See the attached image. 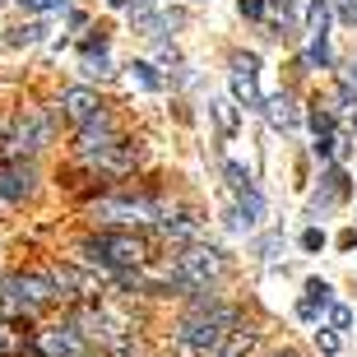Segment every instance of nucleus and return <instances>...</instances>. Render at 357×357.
Segmentation results:
<instances>
[{"label":"nucleus","instance_id":"f257e3e1","mask_svg":"<svg viewBox=\"0 0 357 357\" xmlns=\"http://www.w3.org/2000/svg\"><path fill=\"white\" fill-rule=\"evenodd\" d=\"M232 330H237V311L209 302V306H199L195 316H185L181 325H176V344L190 348V353H218Z\"/></svg>","mask_w":357,"mask_h":357},{"label":"nucleus","instance_id":"f03ea898","mask_svg":"<svg viewBox=\"0 0 357 357\" xmlns=\"http://www.w3.org/2000/svg\"><path fill=\"white\" fill-rule=\"evenodd\" d=\"M84 255H89V265H102V269H135V265H144L149 246L135 237V232L107 227V232L84 241Z\"/></svg>","mask_w":357,"mask_h":357},{"label":"nucleus","instance_id":"7ed1b4c3","mask_svg":"<svg viewBox=\"0 0 357 357\" xmlns=\"http://www.w3.org/2000/svg\"><path fill=\"white\" fill-rule=\"evenodd\" d=\"M218 274H223V251H213V246H185L172 265L176 288H195V292Z\"/></svg>","mask_w":357,"mask_h":357},{"label":"nucleus","instance_id":"20e7f679","mask_svg":"<svg viewBox=\"0 0 357 357\" xmlns=\"http://www.w3.org/2000/svg\"><path fill=\"white\" fill-rule=\"evenodd\" d=\"M56 297V283L47 274H10L5 278V302L14 306V311H38V306H47Z\"/></svg>","mask_w":357,"mask_h":357},{"label":"nucleus","instance_id":"39448f33","mask_svg":"<svg viewBox=\"0 0 357 357\" xmlns=\"http://www.w3.org/2000/svg\"><path fill=\"white\" fill-rule=\"evenodd\" d=\"M52 130H56V112H33V116H19L10 135V149L14 153H38V149L52 144Z\"/></svg>","mask_w":357,"mask_h":357},{"label":"nucleus","instance_id":"423d86ee","mask_svg":"<svg viewBox=\"0 0 357 357\" xmlns=\"http://www.w3.org/2000/svg\"><path fill=\"white\" fill-rule=\"evenodd\" d=\"M232 98L241 107H251L260 112L265 98H260V66H255V56H232Z\"/></svg>","mask_w":357,"mask_h":357},{"label":"nucleus","instance_id":"0eeeda50","mask_svg":"<svg viewBox=\"0 0 357 357\" xmlns=\"http://www.w3.org/2000/svg\"><path fill=\"white\" fill-rule=\"evenodd\" d=\"M112 144H116V130H112V121H107L102 112H98L93 121H84V130H79V158L98 162Z\"/></svg>","mask_w":357,"mask_h":357},{"label":"nucleus","instance_id":"6e6552de","mask_svg":"<svg viewBox=\"0 0 357 357\" xmlns=\"http://www.w3.org/2000/svg\"><path fill=\"white\" fill-rule=\"evenodd\" d=\"M84 330L79 325H56L42 334V357H84Z\"/></svg>","mask_w":357,"mask_h":357},{"label":"nucleus","instance_id":"1a4fd4ad","mask_svg":"<svg viewBox=\"0 0 357 357\" xmlns=\"http://www.w3.org/2000/svg\"><path fill=\"white\" fill-rule=\"evenodd\" d=\"M98 213L102 218H158V204L144 195H121V199H102Z\"/></svg>","mask_w":357,"mask_h":357},{"label":"nucleus","instance_id":"9d476101","mask_svg":"<svg viewBox=\"0 0 357 357\" xmlns=\"http://www.w3.org/2000/svg\"><path fill=\"white\" fill-rule=\"evenodd\" d=\"M28 190H33V167H28V162H0V199H24Z\"/></svg>","mask_w":357,"mask_h":357},{"label":"nucleus","instance_id":"9b49d317","mask_svg":"<svg viewBox=\"0 0 357 357\" xmlns=\"http://www.w3.org/2000/svg\"><path fill=\"white\" fill-rule=\"evenodd\" d=\"M260 112H265V121L269 126H274V130H297V102H292L288 93H274V98H265V107H260Z\"/></svg>","mask_w":357,"mask_h":357},{"label":"nucleus","instance_id":"f8f14e48","mask_svg":"<svg viewBox=\"0 0 357 357\" xmlns=\"http://www.w3.org/2000/svg\"><path fill=\"white\" fill-rule=\"evenodd\" d=\"M330 283H325V278H311V283H306V297L302 302H297V316L306 320V325H311V320H320V311H330Z\"/></svg>","mask_w":357,"mask_h":357},{"label":"nucleus","instance_id":"ddd939ff","mask_svg":"<svg viewBox=\"0 0 357 357\" xmlns=\"http://www.w3.org/2000/svg\"><path fill=\"white\" fill-rule=\"evenodd\" d=\"M61 107H66V116H75L84 126V121L98 116V107H102V102H98L89 89H66V93H61Z\"/></svg>","mask_w":357,"mask_h":357},{"label":"nucleus","instance_id":"4468645a","mask_svg":"<svg viewBox=\"0 0 357 357\" xmlns=\"http://www.w3.org/2000/svg\"><path fill=\"white\" fill-rule=\"evenodd\" d=\"M339 195H344V172H325V185H320L316 195H311V204H306V213L316 218V213L334 209V204H339Z\"/></svg>","mask_w":357,"mask_h":357},{"label":"nucleus","instance_id":"2eb2a0df","mask_svg":"<svg viewBox=\"0 0 357 357\" xmlns=\"http://www.w3.org/2000/svg\"><path fill=\"white\" fill-rule=\"evenodd\" d=\"M265 218V199H260V190H246V195H237V213H232V227H255Z\"/></svg>","mask_w":357,"mask_h":357},{"label":"nucleus","instance_id":"dca6fc26","mask_svg":"<svg viewBox=\"0 0 357 357\" xmlns=\"http://www.w3.org/2000/svg\"><path fill=\"white\" fill-rule=\"evenodd\" d=\"M255 348H260V334H255V330H232L213 357H251Z\"/></svg>","mask_w":357,"mask_h":357},{"label":"nucleus","instance_id":"f3484780","mask_svg":"<svg viewBox=\"0 0 357 357\" xmlns=\"http://www.w3.org/2000/svg\"><path fill=\"white\" fill-rule=\"evenodd\" d=\"M98 162H102V167H112V172H130L135 162H139V149H135V144H126V139H116V144L107 149V153H102Z\"/></svg>","mask_w":357,"mask_h":357},{"label":"nucleus","instance_id":"a211bd4d","mask_svg":"<svg viewBox=\"0 0 357 357\" xmlns=\"http://www.w3.org/2000/svg\"><path fill=\"white\" fill-rule=\"evenodd\" d=\"M306 38H330V0H311L306 5Z\"/></svg>","mask_w":357,"mask_h":357},{"label":"nucleus","instance_id":"6ab92c4d","mask_svg":"<svg viewBox=\"0 0 357 357\" xmlns=\"http://www.w3.org/2000/svg\"><path fill=\"white\" fill-rule=\"evenodd\" d=\"M158 232L167 241H190L199 232V223H195V218H158Z\"/></svg>","mask_w":357,"mask_h":357},{"label":"nucleus","instance_id":"aec40b11","mask_svg":"<svg viewBox=\"0 0 357 357\" xmlns=\"http://www.w3.org/2000/svg\"><path fill=\"white\" fill-rule=\"evenodd\" d=\"M52 33L47 24H19V28H10V47H33V42H42Z\"/></svg>","mask_w":357,"mask_h":357},{"label":"nucleus","instance_id":"412c9836","mask_svg":"<svg viewBox=\"0 0 357 357\" xmlns=\"http://www.w3.org/2000/svg\"><path fill=\"white\" fill-rule=\"evenodd\" d=\"M209 107H213L218 130H223V135H237V102H227V98H223V102H209Z\"/></svg>","mask_w":357,"mask_h":357},{"label":"nucleus","instance_id":"4be33fe9","mask_svg":"<svg viewBox=\"0 0 357 357\" xmlns=\"http://www.w3.org/2000/svg\"><path fill=\"white\" fill-rule=\"evenodd\" d=\"M130 75H135V84H139V89H149V93H158V89H162L158 70L149 66V61H135V66H130Z\"/></svg>","mask_w":357,"mask_h":357},{"label":"nucleus","instance_id":"5701e85b","mask_svg":"<svg viewBox=\"0 0 357 357\" xmlns=\"http://www.w3.org/2000/svg\"><path fill=\"white\" fill-rule=\"evenodd\" d=\"M223 172H227V185H232V190H237V195H246V190H255V185H251V172H246V167H241V162H227Z\"/></svg>","mask_w":357,"mask_h":357},{"label":"nucleus","instance_id":"b1692460","mask_svg":"<svg viewBox=\"0 0 357 357\" xmlns=\"http://www.w3.org/2000/svg\"><path fill=\"white\" fill-rule=\"evenodd\" d=\"M265 10L274 14V28H278V38H283V28L292 24V0H265Z\"/></svg>","mask_w":357,"mask_h":357},{"label":"nucleus","instance_id":"393cba45","mask_svg":"<svg viewBox=\"0 0 357 357\" xmlns=\"http://www.w3.org/2000/svg\"><path fill=\"white\" fill-rule=\"evenodd\" d=\"M84 75H89V79H107V75H112V61H107V52L84 56Z\"/></svg>","mask_w":357,"mask_h":357},{"label":"nucleus","instance_id":"a878e982","mask_svg":"<svg viewBox=\"0 0 357 357\" xmlns=\"http://www.w3.org/2000/svg\"><path fill=\"white\" fill-rule=\"evenodd\" d=\"M306 61H311L316 70L330 66V38H316V42H311V47H306Z\"/></svg>","mask_w":357,"mask_h":357},{"label":"nucleus","instance_id":"bb28decb","mask_svg":"<svg viewBox=\"0 0 357 357\" xmlns=\"http://www.w3.org/2000/svg\"><path fill=\"white\" fill-rule=\"evenodd\" d=\"M135 28L144 33V38H158V28H162V19L153 10H135Z\"/></svg>","mask_w":357,"mask_h":357},{"label":"nucleus","instance_id":"cd10ccee","mask_svg":"<svg viewBox=\"0 0 357 357\" xmlns=\"http://www.w3.org/2000/svg\"><path fill=\"white\" fill-rule=\"evenodd\" d=\"M330 126H334V116L320 112V102H316V112H311V130H316V139H330Z\"/></svg>","mask_w":357,"mask_h":357},{"label":"nucleus","instance_id":"c85d7f7f","mask_svg":"<svg viewBox=\"0 0 357 357\" xmlns=\"http://www.w3.org/2000/svg\"><path fill=\"white\" fill-rule=\"evenodd\" d=\"M334 14H339V24L357 28V0H334Z\"/></svg>","mask_w":357,"mask_h":357},{"label":"nucleus","instance_id":"c756f323","mask_svg":"<svg viewBox=\"0 0 357 357\" xmlns=\"http://www.w3.org/2000/svg\"><path fill=\"white\" fill-rule=\"evenodd\" d=\"M316 348H320L325 357L339 353V334H334V330H316Z\"/></svg>","mask_w":357,"mask_h":357},{"label":"nucleus","instance_id":"7c9ffc66","mask_svg":"<svg viewBox=\"0 0 357 357\" xmlns=\"http://www.w3.org/2000/svg\"><path fill=\"white\" fill-rule=\"evenodd\" d=\"M24 10H38V14H47V10H66L70 0H19Z\"/></svg>","mask_w":357,"mask_h":357},{"label":"nucleus","instance_id":"2f4dec72","mask_svg":"<svg viewBox=\"0 0 357 357\" xmlns=\"http://www.w3.org/2000/svg\"><path fill=\"white\" fill-rule=\"evenodd\" d=\"M330 320H334V330H348L353 325V311L348 306H330Z\"/></svg>","mask_w":357,"mask_h":357},{"label":"nucleus","instance_id":"473e14b6","mask_svg":"<svg viewBox=\"0 0 357 357\" xmlns=\"http://www.w3.org/2000/svg\"><path fill=\"white\" fill-rule=\"evenodd\" d=\"M278 246H283V237H265L260 246H255V255H260V260H274V251H278Z\"/></svg>","mask_w":357,"mask_h":357},{"label":"nucleus","instance_id":"72a5a7b5","mask_svg":"<svg viewBox=\"0 0 357 357\" xmlns=\"http://www.w3.org/2000/svg\"><path fill=\"white\" fill-rule=\"evenodd\" d=\"M320 246H325V232H316V227L302 232V251H320Z\"/></svg>","mask_w":357,"mask_h":357},{"label":"nucleus","instance_id":"f704fd0d","mask_svg":"<svg viewBox=\"0 0 357 357\" xmlns=\"http://www.w3.org/2000/svg\"><path fill=\"white\" fill-rule=\"evenodd\" d=\"M241 14L246 19H265V0H241Z\"/></svg>","mask_w":357,"mask_h":357},{"label":"nucleus","instance_id":"c9c22d12","mask_svg":"<svg viewBox=\"0 0 357 357\" xmlns=\"http://www.w3.org/2000/svg\"><path fill=\"white\" fill-rule=\"evenodd\" d=\"M0 353H10V339H5V334H0Z\"/></svg>","mask_w":357,"mask_h":357},{"label":"nucleus","instance_id":"e433bc0d","mask_svg":"<svg viewBox=\"0 0 357 357\" xmlns=\"http://www.w3.org/2000/svg\"><path fill=\"white\" fill-rule=\"evenodd\" d=\"M274 357H297V353H274Z\"/></svg>","mask_w":357,"mask_h":357},{"label":"nucleus","instance_id":"4c0bfd02","mask_svg":"<svg viewBox=\"0 0 357 357\" xmlns=\"http://www.w3.org/2000/svg\"><path fill=\"white\" fill-rule=\"evenodd\" d=\"M107 5H126V0H107Z\"/></svg>","mask_w":357,"mask_h":357},{"label":"nucleus","instance_id":"58836bf2","mask_svg":"<svg viewBox=\"0 0 357 357\" xmlns=\"http://www.w3.org/2000/svg\"><path fill=\"white\" fill-rule=\"evenodd\" d=\"M353 84H357V66H353Z\"/></svg>","mask_w":357,"mask_h":357},{"label":"nucleus","instance_id":"ea45409f","mask_svg":"<svg viewBox=\"0 0 357 357\" xmlns=\"http://www.w3.org/2000/svg\"><path fill=\"white\" fill-rule=\"evenodd\" d=\"M0 5H5V0H0Z\"/></svg>","mask_w":357,"mask_h":357}]
</instances>
